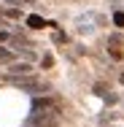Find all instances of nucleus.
Masks as SVG:
<instances>
[{
    "instance_id": "2",
    "label": "nucleus",
    "mask_w": 124,
    "mask_h": 127,
    "mask_svg": "<svg viewBox=\"0 0 124 127\" xmlns=\"http://www.w3.org/2000/svg\"><path fill=\"white\" fill-rule=\"evenodd\" d=\"M27 73H32V65L30 62H14L8 68V76H27Z\"/></svg>"
},
{
    "instance_id": "3",
    "label": "nucleus",
    "mask_w": 124,
    "mask_h": 127,
    "mask_svg": "<svg viewBox=\"0 0 124 127\" xmlns=\"http://www.w3.org/2000/svg\"><path fill=\"white\" fill-rule=\"evenodd\" d=\"M27 25H30V27H41L43 19H41V16H27Z\"/></svg>"
},
{
    "instance_id": "4",
    "label": "nucleus",
    "mask_w": 124,
    "mask_h": 127,
    "mask_svg": "<svg viewBox=\"0 0 124 127\" xmlns=\"http://www.w3.org/2000/svg\"><path fill=\"white\" fill-rule=\"evenodd\" d=\"M11 38H14L11 32H5V30H0V43H11Z\"/></svg>"
},
{
    "instance_id": "1",
    "label": "nucleus",
    "mask_w": 124,
    "mask_h": 127,
    "mask_svg": "<svg viewBox=\"0 0 124 127\" xmlns=\"http://www.w3.org/2000/svg\"><path fill=\"white\" fill-rule=\"evenodd\" d=\"M8 81H11L14 87H19V89H27V92H41V89H43L35 78H27V76H8Z\"/></svg>"
},
{
    "instance_id": "7",
    "label": "nucleus",
    "mask_w": 124,
    "mask_h": 127,
    "mask_svg": "<svg viewBox=\"0 0 124 127\" xmlns=\"http://www.w3.org/2000/svg\"><path fill=\"white\" fill-rule=\"evenodd\" d=\"M51 62H54V57H51V54H46V57H43V60H41V65H43V68H49Z\"/></svg>"
},
{
    "instance_id": "6",
    "label": "nucleus",
    "mask_w": 124,
    "mask_h": 127,
    "mask_svg": "<svg viewBox=\"0 0 124 127\" xmlns=\"http://www.w3.org/2000/svg\"><path fill=\"white\" fill-rule=\"evenodd\" d=\"M113 25L124 27V14H122V11H119V14H113Z\"/></svg>"
},
{
    "instance_id": "5",
    "label": "nucleus",
    "mask_w": 124,
    "mask_h": 127,
    "mask_svg": "<svg viewBox=\"0 0 124 127\" xmlns=\"http://www.w3.org/2000/svg\"><path fill=\"white\" fill-rule=\"evenodd\" d=\"M0 60H14V51L11 49H0Z\"/></svg>"
}]
</instances>
